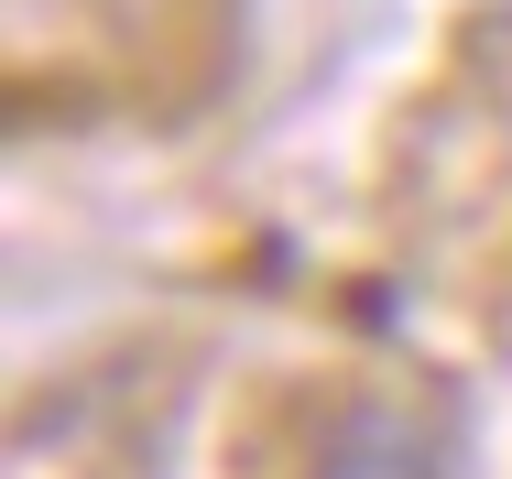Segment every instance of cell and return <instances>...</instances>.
Masks as SVG:
<instances>
[{
	"mask_svg": "<svg viewBox=\"0 0 512 479\" xmlns=\"http://www.w3.org/2000/svg\"><path fill=\"white\" fill-rule=\"evenodd\" d=\"M273 479H458L447 414L404 382H316L284 414Z\"/></svg>",
	"mask_w": 512,
	"mask_h": 479,
	"instance_id": "cell-1",
	"label": "cell"
}]
</instances>
